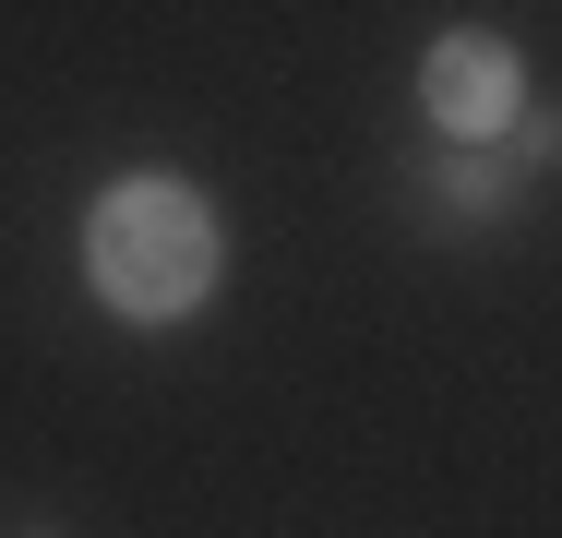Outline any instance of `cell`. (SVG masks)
<instances>
[{
	"label": "cell",
	"mask_w": 562,
	"mask_h": 538,
	"mask_svg": "<svg viewBox=\"0 0 562 538\" xmlns=\"http://www.w3.org/2000/svg\"><path fill=\"white\" fill-rule=\"evenodd\" d=\"M216 204L192 192V180H120V192H97V215H85V288L109 300L120 323H180L216 300Z\"/></svg>",
	"instance_id": "obj_1"
},
{
	"label": "cell",
	"mask_w": 562,
	"mask_h": 538,
	"mask_svg": "<svg viewBox=\"0 0 562 538\" xmlns=\"http://www.w3.org/2000/svg\"><path fill=\"white\" fill-rule=\"evenodd\" d=\"M419 108H431V132H454V144H503L515 108H527V60H515V36H491V24H443V36L419 48Z\"/></svg>",
	"instance_id": "obj_2"
},
{
	"label": "cell",
	"mask_w": 562,
	"mask_h": 538,
	"mask_svg": "<svg viewBox=\"0 0 562 538\" xmlns=\"http://www.w3.org/2000/svg\"><path fill=\"white\" fill-rule=\"evenodd\" d=\"M515 156H562V120H539V108H515Z\"/></svg>",
	"instance_id": "obj_3"
},
{
	"label": "cell",
	"mask_w": 562,
	"mask_h": 538,
	"mask_svg": "<svg viewBox=\"0 0 562 538\" xmlns=\"http://www.w3.org/2000/svg\"><path fill=\"white\" fill-rule=\"evenodd\" d=\"M24 538H48V527H24Z\"/></svg>",
	"instance_id": "obj_4"
}]
</instances>
